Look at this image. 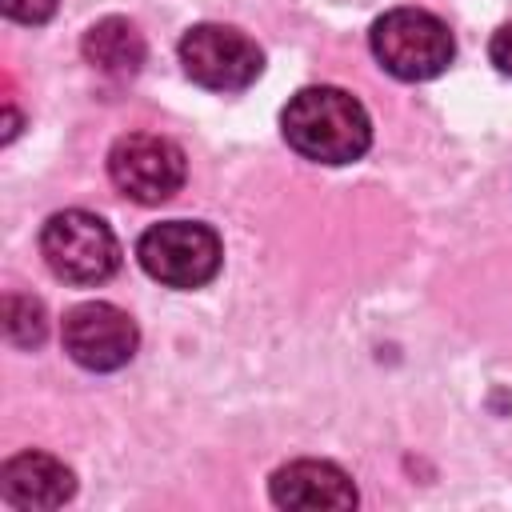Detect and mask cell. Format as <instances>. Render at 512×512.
I'll list each match as a JSON object with an SVG mask.
<instances>
[{
  "label": "cell",
  "instance_id": "1",
  "mask_svg": "<svg viewBox=\"0 0 512 512\" xmlns=\"http://www.w3.org/2000/svg\"><path fill=\"white\" fill-rule=\"evenodd\" d=\"M284 140L316 164H352L372 144V120L364 104L332 84L300 88L280 112Z\"/></svg>",
  "mask_w": 512,
  "mask_h": 512
},
{
  "label": "cell",
  "instance_id": "2",
  "mask_svg": "<svg viewBox=\"0 0 512 512\" xmlns=\"http://www.w3.org/2000/svg\"><path fill=\"white\" fill-rule=\"evenodd\" d=\"M368 44H372V56L380 60V68L392 72L396 80H432L456 56V40H452L448 24L424 8L384 12L372 24Z\"/></svg>",
  "mask_w": 512,
  "mask_h": 512
},
{
  "label": "cell",
  "instance_id": "3",
  "mask_svg": "<svg viewBox=\"0 0 512 512\" xmlns=\"http://www.w3.org/2000/svg\"><path fill=\"white\" fill-rule=\"evenodd\" d=\"M40 252L44 264L68 284H100L120 268L116 232L84 208H64L48 216L40 228Z\"/></svg>",
  "mask_w": 512,
  "mask_h": 512
},
{
  "label": "cell",
  "instance_id": "4",
  "mask_svg": "<svg viewBox=\"0 0 512 512\" xmlns=\"http://www.w3.org/2000/svg\"><path fill=\"white\" fill-rule=\"evenodd\" d=\"M140 268L168 288H204L224 260L220 236L200 220L152 224L136 244Z\"/></svg>",
  "mask_w": 512,
  "mask_h": 512
},
{
  "label": "cell",
  "instance_id": "5",
  "mask_svg": "<svg viewBox=\"0 0 512 512\" xmlns=\"http://www.w3.org/2000/svg\"><path fill=\"white\" fill-rule=\"evenodd\" d=\"M180 64L208 92H244L264 72V52L232 24H196L180 36Z\"/></svg>",
  "mask_w": 512,
  "mask_h": 512
},
{
  "label": "cell",
  "instance_id": "6",
  "mask_svg": "<svg viewBox=\"0 0 512 512\" xmlns=\"http://www.w3.org/2000/svg\"><path fill=\"white\" fill-rule=\"evenodd\" d=\"M184 152L180 144H172L168 136H152V132H132L120 136L108 152V176L112 184L136 200V204H164L180 192L184 184Z\"/></svg>",
  "mask_w": 512,
  "mask_h": 512
},
{
  "label": "cell",
  "instance_id": "7",
  "mask_svg": "<svg viewBox=\"0 0 512 512\" xmlns=\"http://www.w3.org/2000/svg\"><path fill=\"white\" fill-rule=\"evenodd\" d=\"M60 336H64V352L88 372L124 368L136 356V344H140L136 320L124 308L108 304V300H88V304L68 308Z\"/></svg>",
  "mask_w": 512,
  "mask_h": 512
},
{
  "label": "cell",
  "instance_id": "8",
  "mask_svg": "<svg viewBox=\"0 0 512 512\" xmlns=\"http://www.w3.org/2000/svg\"><path fill=\"white\" fill-rule=\"evenodd\" d=\"M268 492H272L276 508H300V512L352 508L356 504L352 476L328 460H292V464L276 468L268 480Z\"/></svg>",
  "mask_w": 512,
  "mask_h": 512
},
{
  "label": "cell",
  "instance_id": "9",
  "mask_svg": "<svg viewBox=\"0 0 512 512\" xmlns=\"http://www.w3.org/2000/svg\"><path fill=\"white\" fill-rule=\"evenodd\" d=\"M76 492V476L48 452H20L0 468V496L16 508H60Z\"/></svg>",
  "mask_w": 512,
  "mask_h": 512
},
{
  "label": "cell",
  "instance_id": "10",
  "mask_svg": "<svg viewBox=\"0 0 512 512\" xmlns=\"http://www.w3.org/2000/svg\"><path fill=\"white\" fill-rule=\"evenodd\" d=\"M84 60L108 76H136L148 48H144V36L132 20L124 16H108V20H96L88 32H84Z\"/></svg>",
  "mask_w": 512,
  "mask_h": 512
},
{
  "label": "cell",
  "instance_id": "11",
  "mask_svg": "<svg viewBox=\"0 0 512 512\" xmlns=\"http://www.w3.org/2000/svg\"><path fill=\"white\" fill-rule=\"evenodd\" d=\"M48 324H44V308L32 296H4V336L16 348H36L44 340Z\"/></svg>",
  "mask_w": 512,
  "mask_h": 512
},
{
  "label": "cell",
  "instance_id": "12",
  "mask_svg": "<svg viewBox=\"0 0 512 512\" xmlns=\"http://www.w3.org/2000/svg\"><path fill=\"white\" fill-rule=\"evenodd\" d=\"M0 8L16 24H44L60 8V0H0Z\"/></svg>",
  "mask_w": 512,
  "mask_h": 512
},
{
  "label": "cell",
  "instance_id": "13",
  "mask_svg": "<svg viewBox=\"0 0 512 512\" xmlns=\"http://www.w3.org/2000/svg\"><path fill=\"white\" fill-rule=\"evenodd\" d=\"M488 56H492V64H496L504 76H512V24H504V28L492 36Z\"/></svg>",
  "mask_w": 512,
  "mask_h": 512
}]
</instances>
